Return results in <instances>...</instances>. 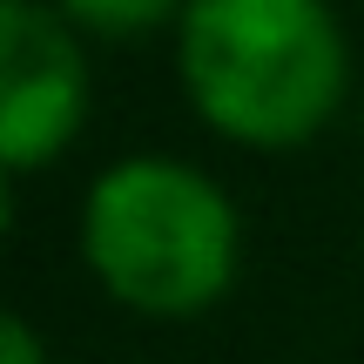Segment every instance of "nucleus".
Returning a JSON list of instances; mask_svg holds the SVG:
<instances>
[{
  "instance_id": "5",
  "label": "nucleus",
  "mask_w": 364,
  "mask_h": 364,
  "mask_svg": "<svg viewBox=\"0 0 364 364\" xmlns=\"http://www.w3.org/2000/svg\"><path fill=\"white\" fill-rule=\"evenodd\" d=\"M0 364H41V344H34V331H27L21 317L0 324Z\"/></svg>"
},
{
  "instance_id": "1",
  "label": "nucleus",
  "mask_w": 364,
  "mask_h": 364,
  "mask_svg": "<svg viewBox=\"0 0 364 364\" xmlns=\"http://www.w3.org/2000/svg\"><path fill=\"white\" fill-rule=\"evenodd\" d=\"M182 81L216 129L304 142L344 88V41L324 0H189Z\"/></svg>"
},
{
  "instance_id": "2",
  "label": "nucleus",
  "mask_w": 364,
  "mask_h": 364,
  "mask_svg": "<svg viewBox=\"0 0 364 364\" xmlns=\"http://www.w3.org/2000/svg\"><path fill=\"white\" fill-rule=\"evenodd\" d=\"M81 243L115 297H129L135 311L182 317L230 284L236 216L209 176L162 156H135L88 189Z\"/></svg>"
},
{
  "instance_id": "3",
  "label": "nucleus",
  "mask_w": 364,
  "mask_h": 364,
  "mask_svg": "<svg viewBox=\"0 0 364 364\" xmlns=\"http://www.w3.org/2000/svg\"><path fill=\"white\" fill-rule=\"evenodd\" d=\"M81 54L41 0H0V156L7 169L54 156L81 122Z\"/></svg>"
},
{
  "instance_id": "4",
  "label": "nucleus",
  "mask_w": 364,
  "mask_h": 364,
  "mask_svg": "<svg viewBox=\"0 0 364 364\" xmlns=\"http://www.w3.org/2000/svg\"><path fill=\"white\" fill-rule=\"evenodd\" d=\"M75 21H88V27H102V34H135V27H149V21H162V14L176 7V0H61Z\"/></svg>"
}]
</instances>
